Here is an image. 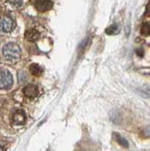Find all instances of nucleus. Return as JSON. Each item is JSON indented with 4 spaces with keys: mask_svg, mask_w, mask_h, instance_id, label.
Here are the masks:
<instances>
[{
    "mask_svg": "<svg viewBox=\"0 0 150 151\" xmlns=\"http://www.w3.org/2000/svg\"><path fill=\"white\" fill-rule=\"evenodd\" d=\"M3 56L8 61L17 62L21 60L22 50L16 43L9 42L3 47Z\"/></svg>",
    "mask_w": 150,
    "mask_h": 151,
    "instance_id": "1",
    "label": "nucleus"
},
{
    "mask_svg": "<svg viewBox=\"0 0 150 151\" xmlns=\"http://www.w3.org/2000/svg\"><path fill=\"white\" fill-rule=\"evenodd\" d=\"M13 84L12 74L6 69H0V89L8 90Z\"/></svg>",
    "mask_w": 150,
    "mask_h": 151,
    "instance_id": "2",
    "label": "nucleus"
},
{
    "mask_svg": "<svg viewBox=\"0 0 150 151\" xmlns=\"http://www.w3.org/2000/svg\"><path fill=\"white\" fill-rule=\"evenodd\" d=\"M16 27V22L10 16H0V31L3 32H11Z\"/></svg>",
    "mask_w": 150,
    "mask_h": 151,
    "instance_id": "3",
    "label": "nucleus"
},
{
    "mask_svg": "<svg viewBox=\"0 0 150 151\" xmlns=\"http://www.w3.org/2000/svg\"><path fill=\"white\" fill-rule=\"evenodd\" d=\"M26 120H27V116L22 109L16 110L12 115V122L15 125H23L26 122Z\"/></svg>",
    "mask_w": 150,
    "mask_h": 151,
    "instance_id": "4",
    "label": "nucleus"
},
{
    "mask_svg": "<svg viewBox=\"0 0 150 151\" xmlns=\"http://www.w3.org/2000/svg\"><path fill=\"white\" fill-rule=\"evenodd\" d=\"M35 9L40 12H45L53 8V2L51 0H35Z\"/></svg>",
    "mask_w": 150,
    "mask_h": 151,
    "instance_id": "5",
    "label": "nucleus"
},
{
    "mask_svg": "<svg viewBox=\"0 0 150 151\" xmlns=\"http://www.w3.org/2000/svg\"><path fill=\"white\" fill-rule=\"evenodd\" d=\"M23 94L25 96H27L29 98H34L39 94V89L37 87V85L31 83V84L26 85L23 88Z\"/></svg>",
    "mask_w": 150,
    "mask_h": 151,
    "instance_id": "6",
    "label": "nucleus"
},
{
    "mask_svg": "<svg viewBox=\"0 0 150 151\" xmlns=\"http://www.w3.org/2000/svg\"><path fill=\"white\" fill-rule=\"evenodd\" d=\"M40 37V32L35 29H30L25 32V38L29 42H34Z\"/></svg>",
    "mask_w": 150,
    "mask_h": 151,
    "instance_id": "7",
    "label": "nucleus"
},
{
    "mask_svg": "<svg viewBox=\"0 0 150 151\" xmlns=\"http://www.w3.org/2000/svg\"><path fill=\"white\" fill-rule=\"evenodd\" d=\"M30 73L34 76H40L43 73V68L39 64L34 63L30 66Z\"/></svg>",
    "mask_w": 150,
    "mask_h": 151,
    "instance_id": "8",
    "label": "nucleus"
},
{
    "mask_svg": "<svg viewBox=\"0 0 150 151\" xmlns=\"http://www.w3.org/2000/svg\"><path fill=\"white\" fill-rule=\"evenodd\" d=\"M114 136H115V139H116V141L118 142L121 146H122V147H129V143H128V141L124 138L123 136H121V134H119L118 133H116V134H114Z\"/></svg>",
    "mask_w": 150,
    "mask_h": 151,
    "instance_id": "9",
    "label": "nucleus"
},
{
    "mask_svg": "<svg viewBox=\"0 0 150 151\" xmlns=\"http://www.w3.org/2000/svg\"><path fill=\"white\" fill-rule=\"evenodd\" d=\"M119 32H120V28H119V26L117 25V24L110 25L108 28L106 29V34L107 35H117V34H119Z\"/></svg>",
    "mask_w": 150,
    "mask_h": 151,
    "instance_id": "10",
    "label": "nucleus"
},
{
    "mask_svg": "<svg viewBox=\"0 0 150 151\" xmlns=\"http://www.w3.org/2000/svg\"><path fill=\"white\" fill-rule=\"evenodd\" d=\"M140 32L142 35L144 36H148L149 35V32H150V27H149V23L146 22V23H143L141 26V30Z\"/></svg>",
    "mask_w": 150,
    "mask_h": 151,
    "instance_id": "11",
    "label": "nucleus"
},
{
    "mask_svg": "<svg viewBox=\"0 0 150 151\" xmlns=\"http://www.w3.org/2000/svg\"><path fill=\"white\" fill-rule=\"evenodd\" d=\"M8 1L15 6H21L23 3V0H8Z\"/></svg>",
    "mask_w": 150,
    "mask_h": 151,
    "instance_id": "12",
    "label": "nucleus"
},
{
    "mask_svg": "<svg viewBox=\"0 0 150 151\" xmlns=\"http://www.w3.org/2000/svg\"><path fill=\"white\" fill-rule=\"evenodd\" d=\"M0 151H6V150L3 147H0Z\"/></svg>",
    "mask_w": 150,
    "mask_h": 151,
    "instance_id": "13",
    "label": "nucleus"
}]
</instances>
